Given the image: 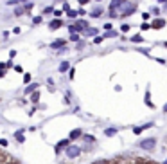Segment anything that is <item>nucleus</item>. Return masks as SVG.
Segmentation results:
<instances>
[{"label":"nucleus","mask_w":167,"mask_h":164,"mask_svg":"<svg viewBox=\"0 0 167 164\" xmlns=\"http://www.w3.org/2000/svg\"><path fill=\"white\" fill-rule=\"evenodd\" d=\"M119 16H124V18H126V16H131L135 11H137V4H135V2H128V0H124V2H122V6L119 7Z\"/></svg>","instance_id":"obj_1"},{"label":"nucleus","mask_w":167,"mask_h":164,"mask_svg":"<svg viewBox=\"0 0 167 164\" xmlns=\"http://www.w3.org/2000/svg\"><path fill=\"white\" fill-rule=\"evenodd\" d=\"M138 146H140L142 150H145V151H153V150H154V146H156V139H154V137H148V139L140 141V142H138Z\"/></svg>","instance_id":"obj_2"},{"label":"nucleus","mask_w":167,"mask_h":164,"mask_svg":"<svg viewBox=\"0 0 167 164\" xmlns=\"http://www.w3.org/2000/svg\"><path fill=\"white\" fill-rule=\"evenodd\" d=\"M79 153H81V148H79V146H68V148H67V155H68L70 159L79 157Z\"/></svg>","instance_id":"obj_3"},{"label":"nucleus","mask_w":167,"mask_h":164,"mask_svg":"<svg viewBox=\"0 0 167 164\" xmlns=\"http://www.w3.org/2000/svg\"><path fill=\"white\" fill-rule=\"evenodd\" d=\"M164 25H165V18H160V16L153 18V22H151V27L153 29H162Z\"/></svg>","instance_id":"obj_4"},{"label":"nucleus","mask_w":167,"mask_h":164,"mask_svg":"<svg viewBox=\"0 0 167 164\" xmlns=\"http://www.w3.org/2000/svg\"><path fill=\"white\" fill-rule=\"evenodd\" d=\"M102 13H104V9L97 6V7H93L92 11H90V16H92V18H99V16H102Z\"/></svg>","instance_id":"obj_5"},{"label":"nucleus","mask_w":167,"mask_h":164,"mask_svg":"<svg viewBox=\"0 0 167 164\" xmlns=\"http://www.w3.org/2000/svg\"><path fill=\"white\" fill-rule=\"evenodd\" d=\"M61 25H63V22H61V18H54V20H52V22L49 24V27H50L52 31H56V29H59Z\"/></svg>","instance_id":"obj_6"},{"label":"nucleus","mask_w":167,"mask_h":164,"mask_svg":"<svg viewBox=\"0 0 167 164\" xmlns=\"http://www.w3.org/2000/svg\"><path fill=\"white\" fill-rule=\"evenodd\" d=\"M122 2H124V0H111V2H110V9H111V11H119V7L122 6Z\"/></svg>","instance_id":"obj_7"},{"label":"nucleus","mask_w":167,"mask_h":164,"mask_svg":"<svg viewBox=\"0 0 167 164\" xmlns=\"http://www.w3.org/2000/svg\"><path fill=\"white\" fill-rule=\"evenodd\" d=\"M81 135H83V132H81L79 128H77V130H72V132H70V141H76V139H79Z\"/></svg>","instance_id":"obj_8"},{"label":"nucleus","mask_w":167,"mask_h":164,"mask_svg":"<svg viewBox=\"0 0 167 164\" xmlns=\"http://www.w3.org/2000/svg\"><path fill=\"white\" fill-rule=\"evenodd\" d=\"M83 33H85L86 36H97V29H95V27H86Z\"/></svg>","instance_id":"obj_9"},{"label":"nucleus","mask_w":167,"mask_h":164,"mask_svg":"<svg viewBox=\"0 0 167 164\" xmlns=\"http://www.w3.org/2000/svg\"><path fill=\"white\" fill-rule=\"evenodd\" d=\"M50 47H52V49H63V47H65V40H58V42H52Z\"/></svg>","instance_id":"obj_10"},{"label":"nucleus","mask_w":167,"mask_h":164,"mask_svg":"<svg viewBox=\"0 0 167 164\" xmlns=\"http://www.w3.org/2000/svg\"><path fill=\"white\" fill-rule=\"evenodd\" d=\"M70 69V63H68V61H61V63H59V72H67V70Z\"/></svg>","instance_id":"obj_11"},{"label":"nucleus","mask_w":167,"mask_h":164,"mask_svg":"<svg viewBox=\"0 0 167 164\" xmlns=\"http://www.w3.org/2000/svg\"><path fill=\"white\" fill-rule=\"evenodd\" d=\"M129 40H131L133 43H142V42H144V36H142V34H133Z\"/></svg>","instance_id":"obj_12"},{"label":"nucleus","mask_w":167,"mask_h":164,"mask_svg":"<svg viewBox=\"0 0 167 164\" xmlns=\"http://www.w3.org/2000/svg\"><path fill=\"white\" fill-rule=\"evenodd\" d=\"M67 16H68V18H74V20H76V18L79 16L77 9H68V11H67Z\"/></svg>","instance_id":"obj_13"},{"label":"nucleus","mask_w":167,"mask_h":164,"mask_svg":"<svg viewBox=\"0 0 167 164\" xmlns=\"http://www.w3.org/2000/svg\"><path fill=\"white\" fill-rule=\"evenodd\" d=\"M68 141H70V139H65V141H61V142H59V144L56 146V151H59L61 148H65V146H68Z\"/></svg>","instance_id":"obj_14"},{"label":"nucleus","mask_w":167,"mask_h":164,"mask_svg":"<svg viewBox=\"0 0 167 164\" xmlns=\"http://www.w3.org/2000/svg\"><path fill=\"white\" fill-rule=\"evenodd\" d=\"M104 134H106L108 137H111V135L117 134V128H106V130H104Z\"/></svg>","instance_id":"obj_15"},{"label":"nucleus","mask_w":167,"mask_h":164,"mask_svg":"<svg viewBox=\"0 0 167 164\" xmlns=\"http://www.w3.org/2000/svg\"><path fill=\"white\" fill-rule=\"evenodd\" d=\"M151 15H153V16H160V15H162V9H160V7H153V9H151Z\"/></svg>","instance_id":"obj_16"},{"label":"nucleus","mask_w":167,"mask_h":164,"mask_svg":"<svg viewBox=\"0 0 167 164\" xmlns=\"http://www.w3.org/2000/svg\"><path fill=\"white\" fill-rule=\"evenodd\" d=\"M115 36H117V33H115V31H108L106 34H102V38H115Z\"/></svg>","instance_id":"obj_17"},{"label":"nucleus","mask_w":167,"mask_h":164,"mask_svg":"<svg viewBox=\"0 0 167 164\" xmlns=\"http://www.w3.org/2000/svg\"><path fill=\"white\" fill-rule=\"evenodd\" d=\"M129 27H131L129 24H122V25H120V33H128V31H129Z\"/></svg>","instance_id":"obj_18"},{"label":"nucleus","mask_w":167,"mask_h":164,"mask_svg":"<svg viewBox=\"0 0 167 164\" xmlns=\"http://www.w3.org/2000/svg\"><path fill=\"white\" fill-rule=\"evenodd\" d=\"M144 130H145L144 126H135V128H133V134H137V135H138V134H142Z\"/></svg>","instance_id":"obj_19"},{"label":"nucleus","mask_w":167,"mask_h":164,"mask_svg":"<svg viewBox=\"0 0 167 164\" xmlns=\"http://www.w3.org/2000/svg\"><path fill=\"white\" fill-rule=\"evenodd\" d=\"M36 88H38V85H36V83H34V85H29V87L25 88V92H27V94H31V92H33V90H36Z\"/></svg>","instance_id":"obj_20"},{"label":"nucleus","mask_w":167,"mask_h":164,"mask_svg":"<svg viewBox=\"0 0 167 164\" xmlns=\"http://www.w3.org/2000/svg\"><path fill=\"white\" fill-rule=\"evenodd\" d=\"M24 13H25V9H24V7H16V9H15V15H16V16L24 15Z\"/></svg>","instance_id":"obj_21"},{"label":"nucleus","mask_w":167,"mask_h":164,"mask_svg":"<svg viewBox=\"0 0 167 164\" xmlns=\"http://www.w3.org/2000/svg\"><path fill=\"white\" fill-rule=\"evenodd\" d=\"M140 29H142V31H148V29H151V24H148V22H142Z\"/></svg>","instance_id":"obj_22"},{"label":"nucleus","mask_w":167,"mask_h":164,"mask_svg":"<svg viewBox=\"0 0 167 164\" xmlns=\"http://www.w3.org/2000/svg\"><path fill=\"white\" fill-rule=\"evenodd\" d=\"M24 9H25V13H31V11H33V2H31V4H25Z\"/></svg>","instance_id":"obj_23"},{"label":"nucleus","mask_w":167,"mask_h":164,"mask_svg":"<svg viewBox=\"0 0 167 164\" xmlns=\"http://www.w3.org/2000/svg\"><path fill=\"white\" fill-rule=\"evenodd\" d=\"M70 40H72V42H77V40H79V34H77V33H70Z\"/></svg>","instance_id":"obj_24"},{"label":"nucleus","mask_w":167,"mask_h":164,"mask_svg":"<svg viewBox=\"0 0 167 164\" xmlns=\"http://www.w3.org/2000/svg\"><path fill=\"white\" fill-rule=\"evenodd\" d=\"M102 40H104L102 36H93V43H101Z\"/></svg>","instance_id":"obj_25"},{"label":"nucleus","mask_w":167,"mask_h":164,"mask_svg":"<svg viewBox=\"0 0 167 164\" xmlns=\"http://www.w3.org/2000/svg\"><path fill=\"white\" fill-rule=\"evenodd\" d=\"M16 139H18V142H24V135H22V130H20L18 134H16Z\"/></svg>","instance_id":"obj_26"},{"label":"nucleus","mask_w":167,"mask_h":164,"mask_svg":"<svg viewBox=\"0 0 167 164\" xmlns=\"http://www.w3.org/2000/svg\"><path fill=\"white\" fill-rule=\"evenodd\" d=\"M52 11H54V7H52V6H49V7H45V9H43V13H45V15H49V13H52Z\"/></svg>","instance_id":"obj_27"},{"label":"nucleus","mask_w":167,"mask_h":164,"mask_svg":"<svg viewBox=\"0 0 167 164\" xmlns=\"http://www.w3.org/2000/svg\"><path fill=\"white\" fill-rule=\"evenodd\" d=\"M85 141L86 142H93V141H95V137H93V135H85Z\"/></svg>","instance_id":"obj_28"},{"label":"nucleus","mask_w":167,"mask_h":164,"mask_svg":"<svg viewBox=\"0 0 167 164\" xmlns=\"http://www.w3.org/2000/svg\"><path fill=\"white\" fill-rule=\"evenodd\" d=\"M92 164H110L108 160H104V159H99V160H95V162H92Z\"/></svg>","instance_id":"obj_29"},{"label":"nucleus","mask_w":167,"mask_h":164,"mask_svg":"<svg viewBox=\"0 0 167 164\" xmlns=\"http://www.w3.org/2000/svg\"><path fill=\"white\" fill-rule=\"evenodd\" d=\"M33 24H41V16H34L33 18Z\"/></svg>","instance_id":"obj_30"},{"label":"nucleus","mask_w":167,"mask_h":164,"mask_svg":"<svg viewBox=\"0 0 167 164\" xmlns=\"http://www.w3.org/2000/svg\"><path fill=\"white\" fill-rule=\"evenodd\" d=\"M38 99H40V94H38V92H34V94H33V101H34V103H38Z\"/></svg>","instance_id":"obj_31"},{"label":"nucleus","mask_w":167,"mask_h":164,"mask_svg":"<svg viewBox=\"0 0 167 164\" xmlns=\"http://www.w3.org/2000/svg\"><path fill=\"white\" fill-rule=\"evenodd\" d=\"M52 13H54V15H56V16L59 18V16H61V13H63V11H59V9H54V11H52Z\"/></svg>","instance_id":"obj_32"},{"label":"nucleus","mask_w":167,"mask_h":164,"mask_svg":"<svg viewBox=\"0 0 167 164\" xmlns=\"http://www.w3.org/2000/svg\"><path fill=\"white\" fill-rule=\"evenodd\" d=\"M111 27H113V25H111L110 22H108V24H104V29H106V31H111Z\"/></svg>","instance_id":"obj_33"},{"label":"nucleus","mask_w":167,"mask_h":164,"mask_svg":"<svg viewBox=\"0 0 167 164\" xmlns=\"http://www.w3.org/2000/svg\"><path fill=\"white\" fill-rule=\"evenodd\" d=\"M149 16H151V13H144V15H142V18H144V20H148Z\"/></svg>","instance_id":"obj_34"},{"label":"nucleus","mask_w":167,"mask_h":164,"mask_svg":"<svg viewBox=\"0 0 167 164\" xmlns=\"http://www.w3.org/2000/svg\"><path fill=\"white\" fill-rule=\"evenodd\" d=\"M68 9H70V6H68V4L65 2V4H63V11H68Z\"/></svg>","instance_id":"obj_35"},{"label":"nucleus","mask_w":167,"mask_h":164,"mask_svg":"<svg viewBox=\"0 0 167 164\" xmlns=\"http://www.w3.org/2000/svg\"><path fill=\"white\" fill-rule=\"evenodd\" d=\"M79 4H81V6H85V4H88V0H79Z\"/></svg>","instance_id":"obj_36"},{"label":"nucleus","mask_w":167,"mask_h":164,"mask_svg":"<svg viewBox=\"0 0 167 164\" xmlns=\"http://www.w3.org/2000/svg\"><path fill=\"white\" fill-rule=\"evenodd\" d=\"M156 2H160V4H165V2H167V0H156Z\"/></svg>","instance_id":"obj_37"},{"label":"nucleus","mask_w":167,"mask_h":164,"mask_svg":"<svg viewBox=\"0 0 167 164\" xmlns=\"http://www.w3.org/2000/svg\"><path fill=\"white\" fill-rule=\"evenodd\" d=\"M164 112H167V103H165V105H164Z\"/></svg>","instance_id":"obj_38"},{"label":"nucleus","mask_w":167,"mask_h":164,"mask_svg":"<svg viewBox=\"0 0 167 164\" xmlns=\"http://www.w3.org/2000/svg\"><path fill=\"white\" fill-rule=\"evenodd\" d=\"M164 6H165V11H167V2H165V4H164Z\"/></svg>","instance_id":"obj_39"},{"label":"nucleus","mask_w":167,"mask_h":164,"mask_svg":"<svg viewBox=\"0 0 167 164\" xmlns=\"http://www.w3.org/2000/svg\"><path fill=\"white\" fill-rule=\"evenodd\" d=\"M164 47H165V49H167V42H165V43H164Z\"/></svg>","instance_id":"obj_40"},{"label":"nucleus","mask_w":167,"mask_h":164,"mask_svg":"<svg viewBox=\"0 0 167 164\" xmlns=\"http://www.w3.org/2000/svg\"><path fill=\"white\" fill-rule=\"evenodd\" d=\"M164 164H167V159H165V162H164Z\"/></svg>","instance_id":"obj_41"},{"label":"nucleus","mask_w":167,"mask_h":164,"mask_svg":"<svg viewBox=\"0 0 167 164\" xmlns=\"http://www.w3.org/2000/svg\"><path fill=\"white\" fill-rule=\"evenodd\" d=\"M97 2H101V0H97Z\"/></svg>","instance_id":"obj_42"}]
</instances>
